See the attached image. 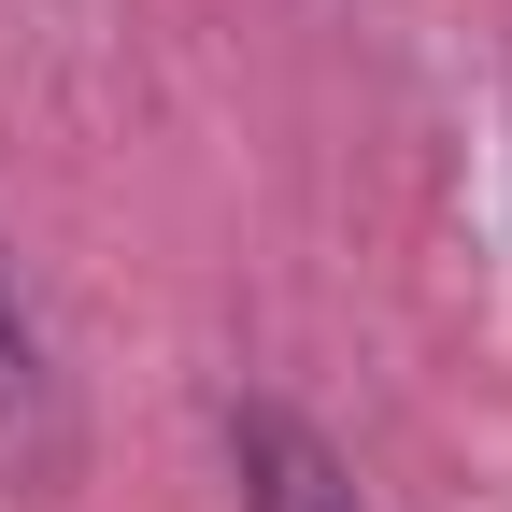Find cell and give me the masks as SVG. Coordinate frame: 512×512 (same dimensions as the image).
<instances>
[{
  "mask_svg": "<svg viewBox=\"0 0 512 512\" xmlns=\"http://www.w3.org/2000/svg\"><path fill=\"white\" fill-rule=\"evenodd\" d=\"M242 512H370V484L299 413H242Z\"/></svg>",
  "mask_w": 512,
  "mask_h": 512,
  "instance_id": "1",
  "label": "cell"
},
{
  "mask_svg": "<svg viewBox=\"0 0 512 512\" xmlns=\"http://www.w3.org/2000/svg\"><path fill=\"white\" fill-rule=\"evenodd\" d=\"M57 441V356H43V313L0 271V456H43Z\"/></svg>",
  "mask_w": 512,
  "mask_h": 512,
  "instance_id": "2",
  "label": "cell"
}]
</instances>
